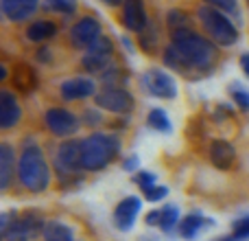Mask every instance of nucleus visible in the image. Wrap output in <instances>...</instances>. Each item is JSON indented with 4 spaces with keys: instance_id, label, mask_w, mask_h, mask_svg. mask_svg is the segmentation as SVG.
<instances>
[{
    "instance_id": "e433bc0d",
    "label": "nucleus",
    "mask_w": 249,
    "mask_h": 241,
    "mask_svg": "<svg viewBox=\"0 0 249 241\" xmlns=\"http://www.w3.org/2000/svg\"><path fill=\"white\" fill-rule=\"evenodd\" d=\"M51 60V48H39V61Z\"/></svg>"
},
{
    "instance_id": "0eeeda50",
    "label": "nucleus",
    "mask_w": 249,
    "mask_h": 241,
    "mask_svg": "<svg viewBox=\"0 0 249 241\" xmlns=\"http://www.w3.org/2000/svg\"><path fill=\"white\" fill-rule=\"evenodd\" d=\"M94 105L116 117H129L136 108V99L124 86H101L94 97Z\"/></svg>"
},
{
    "instance_id": "dca6fc26",
    "label": "nucleus",
    "mask_w": 249,
    "mask_h": 241,
    "mask_svg": "<svg viewBox=\"0 0 249 241\" xmlns=\"http://www.w3.org/2000/svg\"><path fill=\"white\" fill-rule=\"evenodd\" d=\"M18 178V154L9 141L0 142V191L9 193Z\"/></svg>"
},
{
    "instance_id": "4468645a",
    "label": "nucleus",
    "mask_w": 249,
    "mask_h": 241,
    "mask_svg": "<svg viewBox=\"0 0 249 241\" xmlns=\"http://www.w3.org/2000/svg\"><path fill=\"white\" fill-rule=\"evenodd\" d=\"M22 123V105L18 101V95L7 88L0 90V129L11 132Z\"/></svg>"
},
{
    "instance_id": "72a5a7b5",
    "label": "nucleus",
    "mask_w": 249,
    "mask_h": 241,
    "mask_svg": "<svg viewBox=\"0 0 249 241\" xmlns=\"http://www.w3.org/2000/svg\"><path fill=\"white\" fill-rule=\"evenodd\" d=\"M138 241H160V235H158V230H149V233L140 235Z\"/></svg>"
},
{
    "instance_id": "2eb2a0df",
    "label": "nucleus",
    "mask_w": 249,
    "mask_h": 241,
    "mask_svg": "<svg viewBox=\"0 0 249 241\" xmlns=\"http://www.w3.org/2000/svg\"><path fill=\"white\" fill-rule=\"evenodd\" d=\"M212 226H214V220L208 217L203 211L195 208V211L186 213V215L181 217L179 228H177V237L184 239V241H195L199 235L203 233V230L212 228Z\"/></svg>"
},
{
    "instance_id": "c756f323",
    "label": "nucleus",
    "mask_w": 249,
    "mask_h": 241,
    "mask_svg": "<svg viewBox=\"0 0 249 241\" xmlns=\"http://www.w3.org/2000/svg\"><path fill=\"white\" fill-rule=\"evenodd\" d=\"M230 233H232L234 237H238L241 241H249V213H243V215H238L236 220L232 221Z\"/></svg>"
},
{
    "instance_id": "f257e3e1",
    "label": "nucleus",
    "mask_w": 249,
    "mask_h": 241,
    "mask_svg": "<svg viewBox=\"0 0 249 241\" xmlns=\"http://www.w3.org/2000/svg\"><path fill=\"white\" fill-rule=\"evenodd\" d=\"M164 66L186 77H201L214 68L219 60L216 44L210 38L193 33L190 29L173 31V42L162 55Z\"/></svg>"
},
{
    "instance_id": "bb28decb",
    "label": "nucleus",
    "mask_w": 249,
    "mask_h": 241,
    "mask_svg": "<svg viewBox=\"0 0 249 241\" xmlns=\"http://www.w3.org/2000/svg\"><path fill=\"white\" fill-rule=\"evenodd\" d=\"M230 97H232V103H236V108L241 112H249V90H245L241 83L230 86Z\"/></svg>"
},
{
    "instance_id": "7c9ffc66",
    "label": "nucleus",
    "mask_w": 249,
    "mask_h": 241,
    "mask_svg": "<svg viewBox=\"0 0 249 241\" xmlns=\"http://www.w3.org/2000/svg\"><path fill=\"white\" fill-rule=\"evenodd\" d=\"M168 26H171V31L188 29V18L184 16V11H171L168 13Z\"/></svg>"
},
{
    "instance_id": "cd10ccee",
    "label": "nucleus",
    "mask_w": 249,
    "mask_h": 241,
    "mask_svg": "<svg viewBox=\"0 0 249 241\" xmlns=\"http://www.w3.org/2000/svg\"><path fill=\"white\" fill-rule=\"evenodd\" d=\"M138 35H140V48L144 53H149V55H153V53L158 51V33L153 31V26L146 24V29Z\"/></svg>"
},
{
    "instance_id": "4c0bfd02",
    "label": "nucleus",
    "mask_w": 249,
    "mask_h": 241,
    "mask_svg": "<svg viewBox=\"0 0 249 241\" xmlns=\"http://www.w3.org/2000/svg\"><path fill=\"white\" fill-rule=\"evenodd\" d=\"M105 4H109V7H116V4H123L124 0H103Z\"/></svg>"
},
{
    "instance_id": "b1692460",
    "label": "nucleus",
    "mask_w": 249,
    "mask_h": 241,
    "mask_svg": "<svg viewBox=\"0 0 249 241\" xmlns=\"http://www.w3.org/2000/svg\"><path fill=\"white\" fill-rule=\"evenodd\" d=\"M81 123H83V127H88V129H99L101 125L105 123V117H103V110L99 108V105H90V108H83V112H81Z\"/></svg>"
},
{
    "instance_id": "473e14b6",
    "label": "nucleus",
    "mask_w": 249,
    "mask_h": 241,
    "mask_svg": "<svg viewBox=\"0 0 249 241\" xmlns=\"http://www.w3.org/2000/svg\"><path fill=\"white\" fill-rule=\"evenodd\" d=\"M208 4L212 7L221 9V11H228V13H234L236 11V0H206Z\"/></svg>"
},
{
    "instance_id": "58836bf2",
    "label": "nucleus",
    "mask_w": 249,
    "mask_h": 241,
    "mask_svg": "<svg viewBox=\"0 0 249 241\" xmlns=\"http://www.w3.org/2000/svg\"><path fill=\"white\" fill-rule=\"evenodd\" d=\"M4 79H7V68L0 66V81H4Z\"/></svg>"
},
{
    "instance_id": "aec40b11",
    "label": "nucleus",
    "mask_w": 249,
    "mask_h": 241,
    "mask_svg": "<svg viewBox=\"0 0 249 241\" xmlns=\"http://www.w3.org/2000/svg\"><path fill=\"white\" fill-rule=\"evenodd\" d=\"M181 208L177 204L164 202L158 206V233L166 235V237H175L177 228H179L181 221Z\"/></svg>"
},
{
    "instance_id": "20e7f679",
    "label": "nucleus",
    "mask_w": 249,
    "mask_h": 241,
    "mask_svg": "<svg viewBox=\"0 0 249 241\" xmlns=\"http://www.w3.org/2000/svg\"><path fill=\"white\" fill-rule=\"evenodd\" d=\"M46 217L37 208L0 213V239L2 241H37L42 239Z\"/></svg>"
},
{
    "instance_id": "5701e85b",
    "label": "nucleus",
    "mask_w": 249,
    "mask_h": 241,
    "mask_svg": "<svg viewBox=\"0 0 249 241\" xmlns=\"http://www.w3.org/2000/svg\"><path fill=\"white\" fill-rule=\"evenodd\" d=\"M146 125L158 134H171L173 132L171 117H168V112L164 108H151L149 114H146Z\"/></svg>"
},
{
    "instance_id": "393cba45",
    "label": "nucleus",
    "mask_w": 249,
    "mask_h": 241,
    "mask_svg": "<svg viewBox=\"0 0 249 241\" xmlns=\"http://www.w3.org/2000/svg\"><path fill=\"white\" fill-rule=\"evenodd\" d=\"M168 193H171V189H168L166 184H160V182H158V184H153V186H149V189L142 191V198H144V202L160 206V204L166 202Z\"/></svg>"
},
{
    "instance_id": "7ed1b4c3",
    "label": "nucleus",
    "mask_w": 249,
    "mask_h": 241,
    "mask_svg": "<svg viewBox=\"0 0 249 241\" xmlns=\"http://www.w3.org/2000/svg\"><path fill=\"white\" fill-rule=\"evenodd\" d=\"M123 142L118 134L92 132L81 138V169L86 173H101L121 158Z\"/></svg>"
},
{
    "instance_id": "9d476101",
    "label": "nucleus",
    "mask_w": 249,
    "mask_h": 241,
    "mask_svg": "<svg viewBox=\"0 0 249 241\" xmlns=\"http://www.w3.org/2000/svg\"><path fill=\"white\" fill-rule=\"evenodd\" d=\"M114 57V42L105 35H101L88 51H83L81 57V68L86 73H105L112 66Z\"/></svg>"
},
{
    "instance_id": "f8f14e48",
    "label": "nucleus",
    "mask_w": 249,
    "mask_h": 241,
    "mask_svg": "<svg viewBox=\"0 0 249 241\" xmlns=\"http://www.w3.org/2000/svg\"><path fill=\"white\" fill-rule=\"evenodd\" d=\"M101 35H103L101 22L96 20V18L88 16L72 24V29H70V44H72L77 51H88Z\"/></svg>"
},
{
    "instance_id": "ddd939ff",
    "label": "nucleus",
    "mask_w": 249,
    "mask_h": 241,
    "mask_svg": "<svg viewBox=\"0 0 249 241\" xmlns=\"http://www.w3.org/2000/svg\"><path fill=\"white\" fill-rule=\"evenodd\" d=\"M208 158H210V164L219 171H232L234 164H236V147L232 145L225 138H212L210 145H208Z\"/></svg>"
},
{
    "instance_id": "6ab92c4d",
    "label": "nucleus",
    "mask_w": 249,
    "mask_h": 241,
    "mask_svg": "<svg viewBox=\"0 0 249 241\" xmlns=\"http://www.w3.org/2000/svg\"><path fill=\"white\" fill-rule=\"evenodd\" d=\"M39 0H0V11L9 22H24L37 11Z\"/></svg>"
},
{
    "instance_id": "4be33fe9",
    "label": "nucleus",
    "mask_w": 249,
    "mask_h": 241,
    "mask_svg": "<svg viewBox=\"0 0 249 241\" xmlns=\"http://www.w3.org/2000/svg\"><path fill=\"white\" fill-rule=\"evenodd\" d=\"M57 35V24L51 20H37L33 24H29L26 29V40L31 42H46V40Z\"/></svg>"
},
{
    "instance_id": "c9c22d12",
    "label": "nucleus",
    "mask_w": 249,
    "mask_h": 241,
    "mask_svg": "<svg viewBox=\"0 0 249 241\" xmlns=\"http://www.w3.org/2000/svg\"><path fill=\"white\" fill-rule=\"evenodd\" d=\"M210 241H241V239L234 237L232 233H225V235H219V237H214V239H210Z\"/></svg>"
},
{
    "instance_id": "39448f33",
    "label": "nucleus",
    "mask_w": 249,
    "mask_h": 241,
    "mask_svg": "<svg viewBox=\"0 0 249 241\" xmlns=\"http://www.w3.org/2000/svg\"><path fill=\"white\" fill-rule=\"evenodd\" d=\"M197 18L201 22L203 31L208 33V38L214 44H219V46H234L238 42V29L225 16V11L206 2L197 9Z\"/></svg>"
},
{
    "instance_id": "f3484780",
    "label": "nucleus",
    "mask_w": 249,
    "mask_h": 241,
    "mask_svg": "<svg viewBox=\"0 0 249 241\" xmlns=\"http://www.w3.org/2000/svg\"><path fill=\"white\" fill-rule=\"evenodd\" d=\"M39 241H86L77 235L74 226L61 217H48Z\"/></svg>"
},
{
    "instance_id": "c85d7f7f",
    "label": "nucleus",
    "mask_w": 249,
    "mask_h": 241,
    "mask_svg": "<svg viewBox=\"0 0 249 241\" xmlns=\"http://www.w3.org/2000/svg\"><path fill=\"white\" fill-rule=\"evenodd\" d=\"M131 180H133V184H136L138 189H140V193H142L144 189L158 184V173L149 171V169H140L138 173H133V176H131Z\"/></svg>"
},
{
    "instance_id": "f704fd0d",
    "label": "nucleus",
    "mask_w": 249,
    "mask_h": 241,
    "mask_svg": "<svg viewBox=\"0 0 249 241\" xmlns=\"http://www.w3.org/2000/svg\"><path fill=\"white\" fill-rule=\"evenodd\" d=\"M241 70L245 73V77L249 79V53H243V55H241Z\"/></svg>"
},
{
    "instance_id": "a878e982",
    "label": "nucleus",
    "mask_w": 249,
    "mask_h": 241,
    "mask_svg": "<svg viewBox=\"0 0 249 241\" xmlns=\"http://www.w3.org/2000/svg\"><path fill=\"white\" fill-rule=\"evenodd\" d=\"M44 9L61 16H72L77 11V0H44Z\"/></svg>"
},
{
    "instance_id": "2f4dec72",
    "label": "nucleus",
    "mask_w": 249,
    "mask_h": 241,
    "mask_svg": "<svg viewBox=\"0 0 249 241\" xmlns=\"http://www.w3.org/2000/svg\"><path fill=\"white\" fill-rule=\"evenodd\" d=\"M121 167H123L124 173H131V176H133V173H138V171H140V156H136V154L123 156Z\"/></svg>"
},
{
    "instance_id": "6e6552de",
    "label": "nucleus",
    "mask_w": 249,
    "mask_h": 241,
    "mask_svg": "<svg viewBox=\"0 0 249 241\" xmlns=\"http://www.w3.org/2000/svg\"><path fill=\"white\" fill-rule=\"evenodd\" d=\"M140 86L153 99L162 101H173L177 99L179 90H177V81L171 73H166L164 68H149L140 75Z\"/></svg>"
},
{
    "instance_id": "423d86ee",
    "label": "nucleus",
    "mask_w": 249,
    "mask_h": 241,
    "mask_svg": "<svg viewBox=\"0 0 249 241\" xmlns=\"http://www.w3.org/2000/svg\"><path fill=\"white\" fill-rule=\"evenodd\" d=\"M42 120H44L46 132L55 138H74L79 129L83 127L81 114L72 112L70 108H64V105H51V108H46Z\"/></svg>"
},
{
    "instance_id": "a211bd4d",
    "label": "nucleus",
    "mask_w": 249,
    "mask_h": 241,
    "mask_svg": "<svg viewBox=\"0 0 249 241\" xmlns=\"http://www.w3.org/2000/svg\"><path fill=\"white\" fill-rule=\"evenodd\" d=\"M123 22L129 31L133 33H142L149 24L146 18V9L142 0H124L123 2Z\"/></svg>"
},
{
    "instance_id": "ea45409f",
    "label": "nucleus",
    "mask_w": 249,
    "mask_h": 241,
    "mask_svg": "<svg viewBox=\"0 0 249 241\" xmlns=\"http://www.w3.org/2000/svg\"><path fill=\"white\" fill-rule=\"evenodd\" d=\"M247 2H249V0H247Z\"/></svg>"
},
{
    "instance_id": "412c9836",
    "label": "nucleus",
    "mask_w": 249,
    "mask_h": 241,
    "mask_svg": "<svg viewBox=\"0 0 249 241\" xmlns=\"http://www.w3.org/2000/svg\"><path fill=\"white\" fill-rule=\"evenodd\" d=\"M11 83L18 92L22 95H29V92L37 90V83H39V77H37V70L29 64H16L11 70Z\"/></svg>"
},
{
    "instance_id": "f03ea898",
    "label": "nucleus",
    "mask_w": 249,
    "mask_h": 241,
    "mask_svg": "<svg viewBox=\"0 0 249 241\" xmlns=\"http://www.w3.org/2000/svg\"><path fill=\"white\" fill-rule=\"evenodd\" d=\"M16 184L29 195H44L55 184L53 162L48 160L46 151L37 145L33 136L22 141L18 154V178Z\"/></svg>"
},
{
    "instance_id": "9b49d317",
    "label": "nucleus",
    "mask_w": 249,
    "mask_h": 241,
    "mask_svg": "<svg viewBox=\"0 0 249 241\" xmlns=\"http://www.w3.org/2000/svg\"><path fill=\"white\" fill-rule=\"evenodd\" d=\"M96 92H99V83L92 77H70L66 81H61V86H59V97L66 103L94 99Z\"/></svg>"
},
{
    "instance_id": "1a4fd4ad",
    "label": "nucleus",
    "mask_w": 249,
    "mask_h": 241,
    "mask_svg": "<svg viewBox=\"0 0 249 241\" xmlns=\"http://www.w3.org/2000/svg\"><path fill=\"white\" fill-rule=\"evenodd\" d=\"M142 208H144V198L142 195H124L123 200H118L112 211L114 228L118 233H131L138 217L142 215Z\"/></svg>"
}]
</instances>
